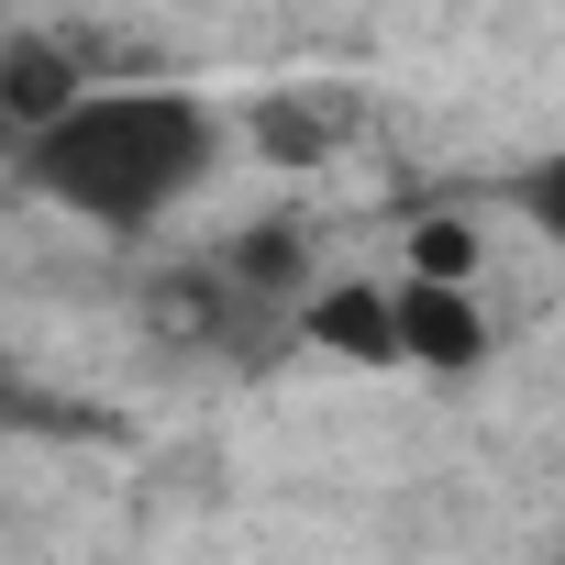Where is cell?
<instances>
[{
    "mask_svg": "<svg viewBox=\"0 0 565 565\" xmlns=\"http://www.w3.org/2000/svg\"><path fill=\"white\" fill-rule=\"evenodd\" d=\"M233 122L200 89L167 78H89L56 122H34L12 145V167L34 178V200H56L89 233H156L167 211H189L222 167Z\"/></svg>",
    "mask_w": 565,
    "mask_h": 565,
    "instance_id": "cell-1",
    "label": "cell"
},
{
    "mask_svg": "<svg viewBox=\"0 0 565 565\" xmlns=\"http://www.w3.org/2000/svg\"><path fill=\"white\" fill-rule=\"evenodd\" d=\"M388 344H399V366L466 377V366L488 355V311H477V289H433V277H388Z\"/></svg>",
    "mask_w": 565,
    "mask_h": 565,
    "instance_id": "cell-2",
    "label": "cell"
},
{
    "mask_svg": "<svg viewBox=\"0 0 565 565\" xmlns=\"http://www.w3.org/2000/svg\"><path fill=\"white\" fill-rule=\"evenodd\" d=\"M89 78H100V67H89L67 34H0V122H12V145H23L34 122H56Z\"/></svg>",
    "mask_w": 565,
    "mask_h": 565,
    "instance_id": "cell-3",
    "label": "cell"
},
{
    "mask_svg": "<svg viewBox=\"0 0 565 565\" xmlns=\"http://www.w3.org/2000/svg\"><path fill=\"white\" fill-rule=\"evenodd\" d=\"M300 333H311L322 355L399 366V344H388V277H355V289H311V300H300Z\"/></svg>",
    "mask_w": 565,
    "mask_h": 565,
    "instance_id": "cell-4",
    "label": "cell"
},
{
    "mask_svg": "<svg viewBox=\"0 0 565 565\" xmlns=\"http://www.w3.org/2000/svg\"><path fill=\"white\" fill-rule=\"evenodd\" d=\"M255 145H266L277 167H300V156H322V145H333V111H300V100H266V111H255Z\"/></svg>",
    "mask_w": 565,
    "mask_h": 565,
    "instance_id": "cell-5",
    "label": "cell"
},
{
    "mask_svg": "<svg viewBox=\"0 0 565 565\" xmlns=\"http://www.w3.org/2000/svg\"><path fill=\"white\" fill-rule=\"evenodd\" d=\"M0 422H23V377H12V355H0Z\"/></svg>",
    "mask_w": 565,
    "mask_h": 565,
    "instance_id": "cell-6",
    "label": "cell"
},
{
    "mask_svg": "<svg viewBox=\"0 0 565 565\" xmlns=\"http://www.w3.org/2000/svg\"><path fill=\"white\" fill-rule=\"evenodd\" d=\"M0 167H12V122H0Z\"/></svg>",
    "mask_w": 565,
    "mask_h": 565,
    "instance_id": "cell-7",
    "label": "cell"
}]
</instances>
